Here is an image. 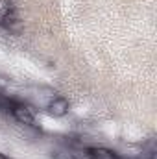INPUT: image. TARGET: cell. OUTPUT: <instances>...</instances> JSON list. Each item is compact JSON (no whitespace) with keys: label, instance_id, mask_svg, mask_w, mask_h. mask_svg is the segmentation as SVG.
<instances>
[{"label":"cell","instance_id":"1","mask_svg":"<svg viewBox=\"0 0 157 159\" xmlns=\"http://www.w3.org/2000/svg\"><path fill=\"white\" fill-rule=\"evenodd\" d=\"M9 111L13 115V119L17 120L19 124H24V126H35V113L30 106H24V104H17L13 102L9 106Z\"/></svg>","mask_w":157,"mask_h":159},{"label":"cell","instance_id":"4","mask_svg":"<svg viewBox=\"0 0 157 159\" xmlns=\"http://www.w3.org/2000/svg\"><path fill=\"white\" fill-rule=\"evenodd\" d=\"M85 156L89 159H120L117 152H113L111 148H105V146H89V148H85Z\"/></svg>","mask_w":157,"mask_h":159},{"label":"cell","instance_id":"2","mask_svg":"<svg viewBox=\"0 0 157 159\" xmlns=\"http://www.w3.org/2000/svg\"><path fill=\"white\" fill-rule=\"evenodd\" d=\"M69 109H70V104H69V100L63 98V96H52V98L48 100V104H46V113H48L50 117H54V119L65 117V115L69 113Z\"/></svg>","mask_w":157,"mask_h":159},{"label":"cell","instance_id":"3","mask_svg":"<svg viewBox=\"0 0 157 159\" xmlns=\"http://www.w3.org/2000/svg\"><path fill=\"white\" fill-rule=\"evenodd\" d=\"M17 20H19V17H17V11H15L13 4L9 0H0V24L9 26Z\"/></svg>","mask_w":157,"mask_h":159}]
</instances>
